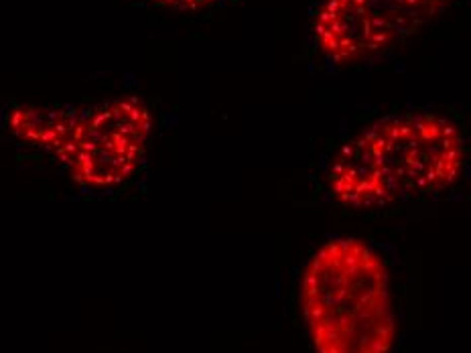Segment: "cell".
Returning a JSON list of instances; mask_svg holds the SVG:
<instances>
[{
    "label": "cell",
    "mask_w": 471,
    "mask_h": 353,
    "mask_svg": "<svg viewBox=\"0 0 471 353\" xmlns=\"http://www.w3.org/2000/svg\"><path fill=\"white\" fill-rule=\"evenodd\" d=\"M467 149L461 128L435 112L386 116L337 151L327 173L331 197L354 209L396 205L459 181Z\"/></svg>",
    "instance_id": "6da1fadb"
},
{
    "label": "cell",
    "mask_w": 471,
    "mask_h": 353,
    "mask_svg": "<svg viewBox=\"0 0 471 353\" xmlns=\"http://www.w3.org/2000/svg\"><path fill=\"white\" fill-rule=\"evenodd\" d=\"M303 317L315 353H390L396 309L382 254L360 238H331L305 266Z\"/></svg>",
    "instance_id": "7a4b0ae2"
},
{
    "label": "cell",
    "mask_w": 471,
    "mask_h": 353,
    "mask_svg": "<svg viewBox=\"0 0 471 353\" xmlns=\"http://www.w3.org/2000/svg\"><path fill=\"white\" fill-rule=\"evenodd\" d=\"M9 132L53 157L84 189L108 191L140 167L152 132L148 106L136 96L88 108L13 106Z\"/></svg>",
    "instance_id": "3957f363"
},
{
    "label": "cell",
    "mask_w": 471,
    "mask_h": 353,
    "mask_svg": "<svg viewBox=\"0 0 471 353\" xmlns=\"http://www.w3.org/2000/svg\"><path fill=\"white\" fill-rule=\"evenodd\" d=\"M453 0H323L313 19L317 51L335 65L370 61L435 23Z\"/></svg>",
    "instance_id": "277c9868"
},
{
    "label": "cell",
    "mask_w": 471,
    "mask_h": 353,
    "mask_svg": "<svg viewBox=\"0 0 471 353\" xmlns=\"http://www.w3.org/2000/svg\"><path fill=\"white\" fill-rule=\"evenodd\" d=\"M148 3L165 7V9H173V11H201V9L215 5L217 0H148Z\"/></svg>",
    "instance_id": "5b68a950"
}]
</instances>
